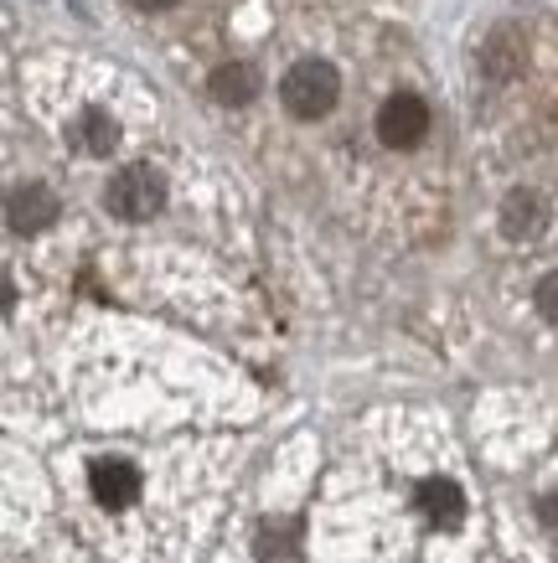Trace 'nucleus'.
Instances as JSON below:
<instances>
[{
  "label": "nucleus",
  "instance_id": "423d86ee",
  "mask_svg": "<svg viewBox=\"0 0 558 563\" xmlns=\"http://www.w3.org/2000/svg\"><path fill=\"white\" fill-rule=\"evenodd\" d=\"M543 222H548V207H543L538 191H507V202H502V233L507 239H538Z\"/></svg>",
  "mask_w": 558,
  "mask_h": 563
},
{
  "label": "nucleus",
  "instance_id": "9b49d317",
  "mask_svg": "<svg viewBox=\"0 0 558 563\" xmlns=\"http://www.w3.org/2000/svg\"><path fill=\"white\" fill-rule=\"evenodd\" d=\"M538 310L543 316H548V321H558V269L548 274V279H543L538 285Z\"/></svg>",
  "mask_w": 558,
  "mask_h": 563
},
{
  "label": "nucleus",
  "instance_id": "1a4fd4ad",
  "mask_svg": "<svg viewBox=\"0 0 558 563\" xmlns=\"http://www.w3.org/2000/svg\"><path fill=\"white\" fill-rule=\"evenodd\" d=\"M207 88H212V99L218 103H249L259 93V68H249V63H222V68H212V78H207Z\"/></svg>",
  "mask_w": 558,
  "mask_h": 563
},
{
  "label": "nucleus",
  "instance_id": "6e6552de",
  "mask_svg": "<svg viewBox=\"0 0 558 563\" xmlns=\"http://www.w3.org/2000/svg\"><path fill=\"white\" fill-rule=\"evenodd\" d=\"M523 32L517 26H496V32L486 36V47H481V68L491 73V78H512V73L523 68Z\"/></svg>",
  "mask_w": 558,
  "mask_h": 563
},
{
  "label": "nucleus",
  "instance_id": "39448f33",
  "mask_svg": "<svg viewBox=\"0 0 558 563\" xmlns=\"http://www.w3.org/2000/svg\"><path fill=\"white\" fill-rule=\"evenodd\" d=\"M88 486H94V496H99L109 512H119V507H130V501L140 496V471L130 461L109 455V461H94V471H88Z\"/></svg>",
  "mask_w": 558,
  "mask_h": 563
},
{
  "label": "nucleus",
  "instance_id": "7ed1b4c3",
  "mask_svg": "<svg viewBox=\"0 0 558 563\" xmlns=\"http://www.w3.org/2000/svg\"><path fill=\"white\" fill-rule=\"evenodd\" d=\"M424 135H429V103H424L419 93H393V99H383V109H378V140H383L389 151H414Z\"/></svg>",
  "mask_w": 558,
  "mask_h": 563
},
{
  "label": "nucleus",
  "instance_id": "0eeeda50",
  "mask_svg": "<svg viewBox=\"0 0 558 563\" xmlns=\"http://www.w3.org/2000/svg\"><path fill=\"white\" fill-rule=\"evenodd\" d=\"M419 512L435 522V528H460V517H466V496H460L456 481H424L419 486Z\"/></svg>",
  "mask_w": 558,
  "mask_h": 563
},
{
  "label": "nucleus",
  "instance_id": "ddd939ff",
  "mask_svg": "<svg viewBox=\"0 0 558 563\" xmlns=\"http://www.w3.org/2000/svg\"><path fill=\"white\" fill-rule=\"evenodd\" d=\"M135 11H166V5H176V0H130Z\"/></svg>",
  "mask_w": 558,
  "mask_h": 563
},
{
  "label": "nucleus",
  "instance_id": "f03ea898",
  "mask_svg": "<svg viewBox=\"0 0 558 563\" xmlns=\"http://www.w3.org/2000/svg\"><path fill=\"white\" fill-rule=\"evenodd\" d=\"M103 202L124 222H151L155 212L166 207V176L155 172V166H124V172L109 181Z\"/></svg>",
  "mask_w": 558,
  "mask_h": 563
},
{
  "label": "nucleus",
  "instance_id": "f8f14e48",
  "mask_svg": "<svg viewBox=\"0 0 558 563\" xmlns=\"http://www.w3.org/2000/svg\"><path fill=\"white\" fill-rule=\"evenodd\" d=\"M543 522H548V532L558 538V492H554V496H543Z\"/></svg>",
  "mask_w": 558,
  "mask_h": 563
},
{
  "label": "nucleus",
  "instance_id": "20e7f679",
  "mask_svg": "<svg viewBox=\"0 0 558 563\" xmlns=\"http://www.w3.org/2000/svg\"><path fill=\"white\" fill-rule=\"evenodd\" d=\"M6 222H11L17 233H42L47 222H57V197H52V187H42V181L17 187L6 197Z\"/></svg>",
  "mask_w": 558,
  "mask_h": 563
},
{
  "label": "nucleus",
  "instance_id": "9d476101",
  "mask_svg": "<svg viewBox=\"0 0 558 563\" xmlns=\"http://www.w3.org/2000/svg\"><path fill=\"white\" fill-rule=\"evenodd\" d=\"M78 145L88 155H109L119 145V124L103 114V109H84V120H78Z\"/></svg>",
  "mask_w": 558,
  "mask_h": 563
},
{
  "label": "nucleus",
  "instance_id": "f257e3e1",
  "mask_svg": "<svg viewBox=\"0 0 558 563\" xmlns=\"http://www.w3.org/2000/svg\"><path fill=\"white\" fill-rule=\"evenodd\" d=\"M280 99H285V109L295 114V120H321V114H331L341 99V78L331 63H321V57H305V63H295V68L280 78Z\"/></svg>",
  "mask_w": 558,
  "mask_h": 563
}]
</instances>
